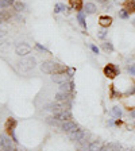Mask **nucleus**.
<instances>
[{"label": "nucleus", "mask_w": 135, "mask_h": 151, "mask_svg": "<svg viewBox=\"0 0 135 151\" xmlns=\"http://www.w3.org/2000/svg\"><path fill=\"white\" fill-rule=\"evenodd\" d=\"M111 97H112V99L120 97V93H116V92H115V89H113V85H111Z\"/></svg>", "instance_id": "28"}, {"label": "nucleus", "mask_w": 135, "mask_h": 151, "mask_svg": "<svg viewBox=\"0 0 135 151\" xmlns=\"http://www.w3.org/2000/svg\"><path fill=\"white\" fill-rule=\"evenodd\" d=\"M89 151H105V147L101 142H93L89 146Z\"/></svg>", "instance_id": "14"}, {"label": "nucleus", "mask_w": 135, "mask_h": 151, "mask_svg": "<svg viewBox=\"0 0 135 151\" xmlns=\"http://www.w3.org/2000/svg\"><path fill=\"white\" fill-rule=\"evenodd\" d=\"M73 77V69H68V73H58V74H53L51 80L57 84H64V82L70 81Z\"/></svg>", "instance_id": "3"}, {"label": "nucleus", "mask_w": 135, "mask_h": 151, "mask_svg": "<svg viewBox=\"0 0 135 151\" xmlns=\"http://www.w3.org/2000/svg\"><path fill=\"white\" fill-rule=\"evenodd\" d=\"M77 19H79V23L81 24V27L87 28V22H85L84 14H82V12H79V14H77Z\"/></svg>", "instance_id": "22"}, {"label": "nucleus", "mask_w": 135, "mask_h": 151, "mask_svg": "<svg viewBox=\"0 0 135 151\" xmlns=\"http://www.w3.org/2000/svg\"><path fill=\"white\" fill-rule=\"evenodd\" d=\"M8 19H11V14L7 11H0V22H7Z\"/></svg>", "instance_id": "20"}, {"label": "nucleus", "mask_w": 135, "mask_h": 151, "mask_svg": "<svg viewBox=\"0 0 135 151\" xmlns=\"http://www.w3.org/2000/svg\"><path fill=\"white\" fill-rule=\"evenodd\" d=\"M15 0H0V8H7V7L14 6Z\"/></svg>", "instance_id": "19"}, {"label": "nucleus", "mask_w": 135, "mask_h": 151, "mask_svg": "<svg viewBox=\"0 0 135 151\" xmlns=\"http://www.w3.org/2000/svg\"><path fill=\"white\" fill-rule=\"evenodd\" d=\"M97 1H100V3H105L107 0H97Z\"/></svg>", "instance_id": "36"}, {"label": "nucleus", "mask_w": 135, "mask_h": 151, "mask_svg": "<svg viewBox=\"0 0 135 151\" xmlns=\"http://www.w3.org/2000/svg\"><path fill=\"white\" fill-rule=\"evenodd\" d=\"M69 3H70V7L73 9H76V11H81L82 7H84L82 0H69Z\"/></svg>", "instance_id": "15"}, {"label": "nucleus", "mask_w": 135, "mask_h": 151, "mask_svg": "<svg viewBox=\"0 0 135 151\" xmlns=\"http://www.w3.org/2000/svg\"><path fill=\"white\" fill-rule=\"evenodd\" d=\"M89 146H91V143L87 140H80L76 143V148H77V151H89Z\"/></svg>", "instance_id": "12"}, {"label": "nucleus", "mask_w": 135, "mask_h": 151, "mask_svg": "<svg viewBox=\"0 0 135 151\" xmlns=\"http://www.w3.org/2000/svg\"><path fill=\"white\" fill-rule=\"evenodd\" d=\"M105 151H120V147L116 143H110V145L105 147Z\"/></svg>", "instance_id": "23"}, {"label": "nucleus", "mask_w": 135, "mask_h": 151, "mask_svg": "<svg viewBox=\"0 0 135 151\" xmlns=\"http://www.w3.org/2000/svg\"><path fill=\"white\" fill-rule=\"evenodd\" d=\"M134 26H135V20H134Z\"/></svg>", "instance_id": "37"}, {"label": "nucleus", "mask_w": 135, "mask_h": 151, "mask_svg": "<svg viewBox=\"0 0 135 151\" xmlns=\"http://www.w3.org/2000/svg\"><path fill=\"white\" fill-rule=\"evenodd\" d=\"M127 70H129V73L131 76H135V63H132V65H130L129 68H127Z\"/></svg>", "instance_id": "29"}, {"label": "nucleus", "mask_w": 135, "mask_h": 151, "mask_svg": "<svg viewBox=\"0 0 135 151\" xmlns=\"http://www.w3.org/2000/svg\"><path fill=\"white\" fill-rule=\"evenodd\" d=\"M37 66V61H35L34 57H28V58H25V60H22L20 62L18 63V68L20 72L23 73H27L30 72V70H32Z\"/></svg>", "instance_id": "2"}, {"label": "nucleus", "mask_w": 135, "mask_h": 151, "mask_svg": "<svg viewBox=\"0 0 135 151\" xmlns=\"http://www.w3.org/2000/svg\"><path fill=\"white\" fill-rule=\"evenodd\" d=\"M99 23H100L101 27H108V26L112 24V18L108 15H101L99 18Z\"/></svg>", "instance_id": "11"}, {"label": "nucleus", "mask_w": 135, "mask_h": 151, "mask_svg": "<svg viewBox=\"0 0 135 151\" xmlns=\"http://www.w3.org/2000/svg\"><path fill=\"white\" fill-rule=\"evenodd\" d=\"M14 9H15L16 12H22L23 9H25V3H22V1H20V0H18V1H15V3H14Z\"/></svg>", "instance_id": "18"}, {"label": "nucleus", "mask_w": 135, "mask_h": 151, "mask_svg": "<svg viewBox=\"0 0 135 151\" xmlns=\"http://www.w3.org/2000/svg\"><path fill=\"white\" fill-rule=\"evenodd\" d=\"M15 53L18 54L19 57H25V55H27V54L31 53V46L27 45V43H25V42L18 43L15 46Z\"/></svg>", "instance_id": "4"}, {"label": "nucleus", "mask_w": 135, "mask_h": 151, "mask_svg": "<svg viewBox=\"0 0 135 151\" xmlns=\"http://www.w3.org/2000/svg\"><path fill=\"white\" fill-rule=\"evenodd\" d=\"M54 117H56V119H58L60 122H66V120L72 119V112H70V109H66V111H62V112L54 115Z\"/></svg>", "instance_id": "9"}, {"label": "nucleus", "mask_w": 135, "mask_h": 151, "mask_svg": "<svg viewBox=\"0 0 135 151\" xmlns=\"http://www.w3.org/2000/svg\"><path fill=\"white\" fill-rule=\"evenodd\" d=\"M126 9L129 12H135V0H126Z\"/></svg>", "instance_id": "17"}, {"label": "nucleus", "mask_w": 135, "mask_h": 151, "mask_svg": "<svg viewBox=\"0 0 135 151\" xmlns=\"http://www.w3.org/2000/svg\"><path fill=\"white\" fill-rule=\"evenodd\" d=\"M73 89H74V84H73L72 80H70V81H68V82H64V84H60V91L61 92H65V93H72Z\"/></svg>", "instance_id": "10"}, {"label": "nucleus", "mask_w": 135, "mask_h": 151, "mask_svg": "<svg viewBox=\"0 0 135 151\" xmlns=\"http://www.w3.org/2000/svg\"><path fill=\"white\" fill-rule=\"evenodd\" d=\"M4 148V140H3V135H0V151H3Z\"/></svg>", "instance_id": "32"}, {"label": "nucleus", "mask_w": 135, "mask_h": 151, "mask_svg": "<svg viewBox=\"0 0 135 151\" xmlns=\"http://www.w3.org/2000/svg\"><path fill=\"white\" fill-rule=\"evenodd\" d=\"M77 128V124H76L73 120H66V122H62L61 123V127L60 129L61 131H65V132H70L73 129Z\"/></svg>", "instance_id": "8"}, {"label": "nucleus", "mask_w": 135, "mask_h": 151, "mask_svg": "<svg viewBox=\"0 0 135 151\" xmlns=\"http://www.w3.org/2000/svg\"><path fill=\"white\" fill-rule=\"evenodd\" d=\"M104 74L107 76L108 78H115L118 74H119V69L116 68V65H113V63H108L105 68H104Z\"/></svg>", "instance_id": "6"}, {"label": "nucleus", "mask_w": 135, "mask_h": 151, "mask_svg": "<svg viewBox=\"0 0 135 151\" xmlns=\"http://www.w3.org/2000/svg\"><path fill=\"white\" fill-rule=\"evenodd\" d=\"M35 47H37L38 50H41V51H43V53H47V54L50 53V51L47 50V49H46V47H45V46H42V45H41V43H37V45H35Z\"/></svg>", "instance_id": "27"}, {"label": "nucleus", "mask_w": 135, "mask_h": 151, "mask_svg": "<svg viewBox=\"0 0 135 151\" xmlns=\"http://www.w3.org/2000/svg\"><path fill=\"white\" fill-rule=\"evenodd\" d=\"M91 49H92V51H93L95 54H99V47H97V46H95V45H91Z\"/></svg>", "instance_id": "33"}, {"label": "nucleus", "mask_w": 135, "mask_h": 151, "mask_svg": "<svg viewBox=\"0 0 135 151\" xmlns=\"http://www.w3.org/2000/svg\"><path fill=\"white\" fill-rule=\"evenodd\" d=\"M41 70L43 73H47V74H58V73H66L68 68L53 62V61H45L41 63Z\"/></svg>", "instance_id": "1"}, {"label": "nucleus", "mask_w": 135, "mask_h": 151, "mask_svg": "<svg viewBox=\"0 0 135 151\" xmlns=\"http://www.w3.org/2000/svg\"><path fill=\"white\" fill-rule=\"evenodd\" d=\"M7 35V31H4V30H0V43H1V41H3L4 38H6Z\"/></svg>", "instance_id": "31"}, {"label": "nucleus", "mask_w": 135, "mask_h": 151, "mask_svg": "<svg viewBox=\"0 0 135 151\" xmlns=\"http://www.w3.org/2000/svg\"><path fill=\"white\" fill-rule=\"evenodd\" d=\"M68 134H69V138L72 139L73 142H76V143L80 142V140H82V139L85 138V131L81 129V128H79V127H77L76 129H73V131L68 132Z\"/></svg>", "instance_id": "5"}, {"label": "nucleus", "mask_w": 135, "mask_h": 151, "mask_svg": "<svg viewBox=\"0 0 135 151\" xmlns=\"http://www.w3.org/2000/svg\"><path fill=\"white\" fill-rule=\"evenodd\" d=\"M84 9H85V12L89 14V15H92V14H95L97 11V8H96V6L93 3H87L84 6Z\"/></svg>", "instance_id": "16"}, {"label": "nucleus", "mask_w": 135, "mask_h": 151, "mask_svg": "<svg viewBox=\"0 0 135 151\" xmlns=\"http://www.w3.org/2000/svg\"><path fill=\"white\" fill-rule=\"evenodd\" d=\"M16 124H18V122H16L14 117H8V119H7V122H6V129L8 132H12L14 129H15Z\"/></svg>", "instance_id": "13"}, {"label": "nucleus", "mask_w": 135, "mask_h": 151, "mask_svg": "<svg viewBox=\"0 0 135 151\" xmlns=\"http://www.w3.org/2000/svg\"><path fill=\"white\" fill-rule=\"evenodd\" d=\"M97 35H99V38H100V39H104V38L107 37V31H105V30H100Z\"/></svg>", "instance_id": "30"}, {"label": "nucleus", "mask_w": 135, "mask_h": 151, "mask_svg": "<svg viewBox=\"0 0 135 151\" xmlns=\"http://www.w3.org/2000/svg\"><path fill=\"white\" fill-rule=\"evenodd\" d=\"M66 6L65 4H62V3H58V4H56V7H54V12L56 14H58V12H62V11H66Z\"/></svg>", "instance_id": "21"}, {"label": "nucleus", "mask_w": 135, "mask_h": 151, "mask_svg": "<svg viewBox=\"0 0 135 151\" xmlns=\"http://www.w3.org/2000/svg\"><path fill=\"white\" fill-rule=\"evenodd\" d=\"M103 49L104 50H107V51H113V46L111 42H104L103 43Z\"/></svg>", "instance_id": "26"}, {"label": "nucleus", "mask_w": 135, "mask_h": 151, "mask_svg": "<svg viewBox=\"0 0 135 151\" xmlns=\"http://www.w3.org/2000/svg\"><path fill=\"white\" fill-rule=\"evenodd\" d=\"M113 1H115L116 4H122V3H124L126 0H113Z\"/></svg>", "instance_id": "34"}, {"label": "nucleus", "mask_w": 135, "mask_h": 151, "mask_svg": "<svg viewBox=\"0 0 135 151\" xmlns=\"http://www.w3.org/2000/svg\"><path fill=\"white\" fill-rule=\"evenodd\" d=\"M72 93H65V92H58V93L56 94V100L58 101V103H68L72 105Z\"/></svg>", "instance_id": "7"}, {"label": "nucleus", "mask_w": 135, "mask_h": 151, "mask_svg": "<svg viewBox=\"0 0 135 151\" xmlns=\"http://www.w3.org/2000/svg\"><path fill=\"white\" fill-rule=\"evenodd\" d=\"M112 115L115 117H118V119H120V117H122V109H120L119 107H113L112 108Z\"/></svg>", "instance_id": "25"}, {"label": "nucleus", "mask_w": 135, "mask_h": 151, "mask_svg": "<svg viewBox=\"0 0 135 151\" xmlns=\"http://www.w3.org/2000/svg\"><path fill=\"white\" fill-rule=\"evenodd\" d=\"M119 18H120V19H129V18H130V12L127 11L126 8L119 9Z\"/></svg>", "instance_id": "24"}, {"label": "nucleus", "mask_w": 135, "mask_h": 151, "mask_svg": "<svg viewBox=\"0 0 135 151\" xmlns=\"http://www.w3.org/2000/svg\"><path fill=\"white\" fill-rule=\"evenodd\" d=\"M130 115H131V117H132V119H135V109H132L131 112H130Z\"/></svg>", "instance_id": "35"}]
</instances>
